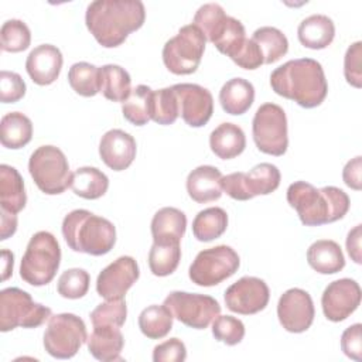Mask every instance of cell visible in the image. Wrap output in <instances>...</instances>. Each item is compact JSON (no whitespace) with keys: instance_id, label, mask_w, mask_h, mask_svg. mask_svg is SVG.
<instances>
[{"instance_id":"obj_1","label":"cell","mask_w":362,"mask_h":362,"mask_svg":"<svg viewBox=\"0 0 362 362\" xmlns=\"http://www.w3.org/2000/svg\"><path fill=\"white\" fill-rule=\"evenodd\" d=\"M144 20L146 8L140 0H95L88 4L85 13L88 30L105 48L123 44Z\"/></svg>"},{"instance_id":"obj_2","label":"cell","mask_w":362,"mask_h":362,"mask_svg":"<svg viewBox=\"0 0 362 362\" xmlns=\"http://www.w3.org/2000/svg\"><path fill=\"white\" fill-rule=\"evenodd\" d=\"M272 89L305 109L320 106L327 93L328 83L321 64L313 58L290 59L270 74Z\"/></svg>"},{"instance_id":"obj_3","label":"cell","mask_w":362,"mask_h":362,"mask_svg":"<svg viewBox=\"0 0 362 362\" xmlns=\"http://www.w3.org/2000/svg\"><path fill=\"white\" fill-rule=\"evenodd\" d=\"M287 202L305 226H320L342 219L351 205L349 197L341 188L328 185L317 189L305 181L288 185Z\"/></svg>"},{"instance_id":"obj_4","label":"cell","mask_w":362,"mask_h":362,"mask_svg":"<svg viewBox=\"0 0 362 362\" xmlns=\"http://www.w3.org/2000/svg\"><path fill=\"white\" fill-rule=\"evenodd\" d=\"M62 235L74 252L92 256L109 253L116 243L115 225L86 209H74L62 221Z\"/></svg>"},{"instance_id":"obj_5","label":"cell","mask_w":362,"mask_h":362,"mask_svg":"<svg viewBox=\"0 0 362 362\" xmlns=\"http://www.w3.org/2000/svg\"><path fill=\"white\" fill-rule=\"evenodd\" d=\"M192 23L219 52L228 55L230 59L246 41L243 24L238 18L228 16L218 3L202 4L195 11Z\"/></svg>"},{"instance_id":"obj_6","label":"cell","mask_w":362,"mask_h":362,"mask_svg":"<svg viewBox=\"0 0 362 362\" xmlns=\"http://www.w3.org/2000/svg\"><path fill=\"white\" fill-rule=\"evenodd\" d=\"M61 263V247L57 238L40 230L31 236L21 257L20 277L35 287L48 284L57 274Z\"/></svg>"},{"instance_id":"obj_7","label":"cell","mask_w":362,"mask_h":362,"mask_svg":"<svg viewBox=\"0 0 362 362\" xmlns=\"http://www.w3.org/2000/svg\"><path fill=\"white\" fill-rule=\"evenodd\" d=\"M28 171L40 191L47 195L62 194L71 185L72 173L68 160L55 146L37 147L30 156Z\"/></svg>"},{"instance_id":"obj_8","label":"cell","mask_w":362,"mask_h":362,"mask_svg":"<svg viewBox=\"0 0 362 362\" xmlns=\"http://www.w3.org/2000/svg\"><path fill=\"white\" fill-rule=\"evenodd\" d=\"M49 317L51 308L35 303L27 291L18 287H7L0 291V329L3 332L17 327L37 328Z\"/></svg>"},{"instance_id":"obj_9","label":"cell","mask_w":362,"mask_h":362,"mask_svg":"<svg viewBox=\"0 0 362 362\" xmlns=\"http://www.w3.org/2000/svg\"><path fill=\"white\" fill-rule=\"evenodd\" d=\"M206 38L202 31L188 24L178 30L163 47V62L175 75H189L197 71L205 51Z\"/></svg>"},{"instance_id":"obj_10","label":"cell","mask_w":362,"mask_h":362,"mask_svg":"<svg viewBox=\"0 0 362 362\" xmlns=\"http://www.w3.org/2000/svg\"><path fill=\"white\" fill-rule=\"evenodd\" d=\"M88 341L83 320L71 313L51 315L44 332V348L57 359H69Z\"/></svg>"},{"instance_id":"obj_11","label":"cell","mask_w":362,"mask_h":362,"mask_svg":"<svg viewBox=\"0 0 362 362\" xmlns=\"http://www.w3.org/2000/svg\"><path fill=\"white\" fill-rule=\"evenodd\" d=\"M252 133L262 153L283 156L288 147L287 117L283 107L272 102L259 106L253 116Z\"/></svg>"},{"instance_id":"obj_12","label":"cell","mask_w":362,"mask_h":362,"mask_svg":"<svg viewBox=\"0 0 362 362\" xmlns=\"http://www.w3.org/2000/svg\"><path fill=\"white\" fill-rule=\"evenodd\" d=\"M239 266V255L230 246L218 245L201 250L191 263L188 274L197 286L211 287L233 276Z\"/></svg>"},{"instance_id":"obj_13","label":"cell","mask_w":362,"mask_h":362,"mask_svg":"<svg viewBox=\"0 0 362 362\" xmlns=\"http://www.w3.org/2000/svg\"><path fill=\"white\" fill-rule=\"evenodd\" d=\"M280 171L272 163H260L249 173H230L221 180L222 191L236 201H247L256 195H267L280 185Z\"/></svg>"},{"instance_id":"obj_14","label":"cell","mask_w":362,"mask_h":362,"mask_svg":"<svg viewBox=\"0 0 362 362\" xmlns=\"http://www.w3.org/2000/svg\"><path fill=\"white\" fill-rule=\"evenodd\" d=\"M163 304L174 318L195 329H205L221 313V305L214 297L198 293L171 291Z\"/></svg>"},{"instance_id":"obj_15","label":"cell","mask_w":362,"mask_h":362,"mask_svg":"<svg viewBox=\"0 0 362 362\" xmlns=\"http://www.w3.org/2000/svg\"><path fill=\"white\" fill-rule=\"evenodd\" d=\"M270 291L264 280L253 276H243L225 291L226 307L238 314L250 315L266 308Z\"/></svg>"},{"instance_id":"obj_16","label":"cell","mask_w":362,"mask_h":362,"mask_svg":"<svg viewBox=\"0 0 362 362\" xmlns=\"http://www.w3.org/2000/svg\"><path fill=\"white\" fill-rule=\"evenodd\" d=\"M315 310L311 296L298 287L286 290L277 303V317L281 327L294 334L307 331L314 321Z\"/></svg>"},{"instance_id":"obj_17","label":"cell","mask_w":362,"mask_h":362,"mask_svg":"<svg viewBox=\"0 0 362 362\" xmlns=\"http://www.w3.org/2000/svg\"><path fill=\"white\" fill-rule=\"evenodd\" d=\"M361 296V287L352 279L331 281L321 296L322 313L332 322L344 321L359 307Z\"/></svg>"},{"instance_id":"obj_18","label":"cell","mask_w":362,"mask_h":362,"mask_svg":"<svg viewBox=\"0 0 362 362\" xmlns=\"http://www.w3.org/2000/svg\"><path fill=\"white\" fill-rule=\"evenodd\" d=\"M182 120L191 127H202L214 113V98L211 92L197 83H175L171 86Z\"/></svg>"},{"instance_id":"obj_19","label":"cell","mask_w":362,"mask_h":362,"mask_svg":"<svg viewBox=\"0 0 362 362\" xmlns=\"http://www.w3.org/2000/svg\"><path fill=\"white\" fill-rule=\"evenodd\" d=\"M140 276L139 264L132 256H120L107 264L96 279V291L106 300L123 298Z\"/></svg>"},{"instance_id":"obj_20","label":"cell","mask_w":362,"mask_h":362,"mask_svg":"<svg viewBox=\"0 0 362 362\" xmlns=\"http://www.w3.org/2000/svg\"><path fill=\"white\" fill-rule=\"evenodd\" d=\"M136 151L134 137L122 129L107 130L99 141V156L113 171L126 170L136 158Z\"/></svg>"},{"instance_id":"obj_21","label":"cell","mask_w":362,"mask_h":362,"mask_svg":"<svg viewBox=\"0 0 362 362\" xmlns=\"http://www.w3.org/2000/svg\"><path fill=\"white\" fill-rule=\"evenodd\" d=\"M62 54L52 44H41L30 51L25 59V69L37 85H49L59 76L62 68Z\"/></svg>"},{"instance_id":"obj_22","label":"cell","mask_w":362,"mask_h":362,"mask_svg":"<svg viewBox=\"0 0 362 362\" xmlns=\"http://www.w3.org/2000/svg\"><path fill=\"white\" fill-rule=\"evenodd\" d=\"M222 173L214 165H199L187 177V192L198 204L216 201L222 195Z\"/></svg>"},{"instance_id":"obj_23","label":"cell","mask_w":362,"mask_h":362,"mask_svg":"<svg viewBox=\"0 0 362 362\" xmlns=\"http://www.w3.org/2000/svg\"><path fill=\"white\" fill-rule=\"evenodd\" d=\"M187 228L185 214L174 206L158 209L151 219L154 243H180Z\"/></svg>"},{"instance_id":"obj_24","label":"cell","mask_w":362,"mask_h":362,"mask_svg":"<svg viewBox=\"0 0 362 362\" xmlns=\"http://www.w3.org/2000/svg\"><path fill=\"white\" fill-rule=\"evenodd\" d=\"M86 342L89 354L98 361L112 362L122 359L120 354L124 346V338L117 327H93Z\"/></svg>"},{"instance_id":"obj_25","label":"cell","mask_w":362,"mask_h":362,"mask_svg":"<svg viewBox=\"0 0 362 362\" xmlns=\"http://www.w3.org/2000/svg\"><path fill=\"white\" fill-rule=\"evenodd\" d=\"M297 37L305 48L322 49L335 37L334 21L325 14H311L298 24Z\"/></svg>"},{"instance_id":"obj_26","label":"cell","mask_w":362,"mask_h":362,"mask_svg":"<svg viewBox=\"0 0 362 362\" xmlns=\"http://www.w3.org/2000/svg\"><path fill=\"white\" fill-rule=\"evenodd\" d=\"M209 147L215 156L222 160H230L243 153L246 136L235 123H221L209 134Z\"/></svg>"},{"instance_id":"obj_27","label":"cell","mask_w":362,"mask_h":362,"mask_svg":"<svg viewBox=\"0 0 362 362\" xmlns=\"http://www.w3.org/2000/svg\"><path fill=\"white\" fill-rule=\"evenodd\" d=\"M308 264L321 274H334L344 269L345 257L341 246L331 239L315 240L307 250Z\"/></svg>"},{"instance_id":"obj_28","label":"cell","mask_w":362,"mask_h":362,"mask_svg":"<svg viewBox=\"0 0 362 362\" xmlns=\"http://www.w3.org/2000/svg\"><path fill=\"white\" fill-rule=\"evenodd\" d=\"M255 100V88L252 82L243 78H232L226 81L219 90V103L229 115H243L249 110Z\"/></svg>"},{"instance_id":"obj_29","label":"cell","mask_w":362,"mask_h":362,"mask_svg":"<svg viewBox=\"0 0 362 362\" xmlns=\"http://www.w3.org/2000/svg\"><path fill=\"white\" fill-rule=\"evenodd\" d=\"M27 204L24 180L20 173L7 164L0 165V206L3 211L18 214Z\"/></svg>"},{"instance_id":"obj_30","label":"cell","mask_w":362,"mask_h":362,"mask_svg":"<svg viewBox=\"0 0 362 362\" xmlns=\"http://www.w3.org/2000/svg\"><path fill=\"white\" fill-rule=\"evenodd\" d=\"M33 123L21 112L6 113L0 120V141L7 148H21L31 141Z\"/></svg>"},{"instance_id":"obj_31","label":"cell","mask_w":362,"mask_h":362,"mask_svg":"<svg viewBox=\"0 0 362 362\" xmlns=\"http://www.w3.org/2000/svg\"><path fill=\"white\" fill-rule=\"evenodd\" d=\"M69 187L81 198L98 199L106 194L109 178L96 167H79L72 173Z\"/></svg>"},{"instance_id":"obj_32","label":"cell","mask_w":362,"mask_h":362,"mask_svg":"<svg viewBox=\"0 0 362 362\" xmlns=\"http://www.w3.org/2000/svg\"><path fill=\"white\" fill-rule=\"evenodd\" d=\"M100 92L112 102H124L132 92L129 72L116 64H106L99 68Z\"/></svg>"},{"instance_id":"obj_33","label":"cell","mask_w":362,"mask_h":362,"mask_svg":"<svg viewBox=\"0 0 362 362\" xmlns=\"http://www.w3.org/2000/svg\"><path fill=\"white\" fill-rule=\"evenodd\" d=\"M228 228V214L219 206L199 211L192 221V233L199 242L218 239Z\"/></svg>"},{"instance_id":"obj_34","label":"cell","mask_w":362,"mask_h":362,"mask_svg":"<svg viewBox=\"0 0 362 362\" xmlns=\"http://www.w3.org/2000/svg\"><path fill=\"white\" fill-rule=\"evenodd\" d=\"M153 89L147 85H137L129 98L122 103V113L126 120L136 126H144L151 120Z\"/></svg>"},{"instance_id":"obj_35","label":"cell","mask_w":362,"mask_h":362,"mask_svg":"<svg viewBox=\"0 0 362 362\" xmlns=\"http://www.w3.org/2000/svg\"><path fill=\"white\" fill-rule=\"evenodd\" d=\"M173 314L163 305H148L139 315V328L150 339L164 338L173 328Z\"/></svg>"},{"instance_id":"obj_36","label":"cell","mask_w":362,"mask_h":362,"mask_svg":"<svg viewBox=\"0 0 362 362\" xmlns=\"http://www.w3.org/2000/svg\"><path fill=\"white\" fill-rule=\"evenodd\" d=\"M252 40L259 45L264 64H273L279 61L288 51L287 37L276 27L264 25L255 30Z\"/></svg>"},{"instance_id":"obj_37","label":"cell","mask_w":362,"mask_h":362,"mask_svg":"<svg viewBox=\"0 0 362 362\" xmlns=\"http://www.w3.org/2000/svg\"><path fill=\"white\" fill-rule=\"evenodd\" d=\"M181 260L180 243H154L148 252V267L154 276L164 277L175 272Z\"/></svg>"},{"instance_id":"obj_38","label":"cell","mask_w":362,"mask_h":362,"mask_svg":"<svg viewBox=\"0 0 362 362\" xmlns=\"http://www.w3.org/2000/svg\"><path fill=\"white\" fill-rule=\"evenodd\" d=\"M71 88L81 96L90 98L100 92L99 68L89 62H75L68 71Z\"/></svg>"},{"instance_id":"obj_39","label":"cell","mask_w":362,"mask_h":362,"mask_svg":"<svg viewBox=\"0 0 362 362\" xmlns=\"http://www.w3.org/2000/svg\"><path fill=\"white\" fill-rule=\"evenodd\" d=\"M0 40L3 51L21 52L30 47L31 33L24 21L11 18L3 23L0 28Z\"/></svg>"},{"instance_id":"obj_40","label":"cell","mask_w":362,"mask_h":362,"mask_svg":"<svg viewBox=\"0 0 362 362\" xmlns=\"http://www.w3.org/2000/svg\"><path fill=\"white\" fill-rule=\"evenodd\" d=\"M180 116L178 100L173 88H163L153 92L151 120L158 124H171Z\"/></svg>"},{"instance_id":"obj_41","label":"cell","mask_w":362,"mask_h":362,"mask_svg":"<svg viewBox=\"0 0 362 362\" xmlns=\"http://www.w3.org/2000/svg\"><path fill=\"white\" fill-rule=\"evenodd\" d=\"M127 315V307L124 298H112L106 300L105 303H100L92 313H90V321L93 327H117L120 328Z\"/></svg>"},{"instance_id":"obj_42","label":"cell","mask_w":362,"mask_h":362,"mask_svg":"<svg viewBox=\"0 0 362 362\" xmlns=\"http://www.w3.org/2000/svg\"><path fill=\"white\" fill-rule=\"evenodd\" d=\"M89 283H90L89 273L83 269L74 267V269L65 270L59 276L57 290L61 297L76 300L83 297L88 293Z\"/></svg>"},{"instance_id":"obj_43","label":"cell","mask_w":362,"mask_h":362,"mask_svg":"<svg viewBox=\"0 0 362 362\" xmlns=\"http://www.w3.org/2000/svg\"><path fill=\"white\" fill-rule=\"evenodd\" d=\"M212 335L226 345H236L245 337V325L236 317L218 315L212 321Z\"/></svg>"},{"instance_id":"obj_44","label":"cell","mask_w":362,"mask_h":362,"mask_svg":"<svg viewBox=\"0 0 362 362\" xmlns=\"http://www.w3.org/2000/svg\"><path fill=\"white\" fill-rule=\"evenodd\" d=\"M361 58H362V42L356 41L348 47L344 58V75L346 82L354 88L362 86Z\"/></svg>"},{"instance_id":"obj_45","label":"cell","mask_w":362,"mask_h":362,"mask_svg":"<svg viewBox=\"0 0 362 362\" xmlns=\"http://www.w3.org/2000/svg\"><path fill=\"white\" fill-rule=\"evenodd\" d=\"M25 82L13 71L0 72V100L3 103H14L25 95Z\"/></svg>"},{"instance_id":"obj_46","label":"cell","mask_w":362,"mask_h":362,"mask_svg":"<svg viewBox=\"0 0 362 362\" xmlns=\"http://www.w3.org/2000/svg\"><path fill=\"white\" fill-rule=\"evenodd\" d=\"M187 358V348L178 338H170L153 349L154 362H182Z\"/></svg>"},{"instance_id":"obj_47","label":"cell","mask_w":362,"mask_h":362,"mask_svg":"<svg viewBox=\"0 0 362 362\" xmlns=\"http://www.w3.org/2000/svg\"><path fill=\"white\" fill-rule=\"evenodd\" d=\"M232 61L243 69H256L264 64L263 54H262L259 45L252 38H246L245 44L236 52V55L232 58Z\"/></svg>"},{"instance_id":"obj_48","label":"cell","mask_w":362,"mask_h":362,"mask_svg":"<svg viewBox=\"0 0 362 362\" xmlns=\"http://www.w3.org/2000/svg\"><path fill=\"white\" fill-rule=\"evenodd\" d=\"M361 328L362 325L359 322L348 327L342 335H341V349L342 352L354 359L361 361L362 359V337H361Z\"/></svg>"},{"instance_id":"obj_49","label":"cell","mask_w":362,"mask_h":362,"mask_svg":"<svg viewBox=\"0 0 362 362\" xmlns=\"http://www.w3.org/2000/svg\"><path fill=\"white\" fill-rule=\"evenodd\" d=\"M361 173H362V157L356 156L355 158L349 160L342 171V178L344 182L352 188L359 191L362 188V180H361Z\"/></svg>"},{"instance_id":"obj_50","label":"cell","mask_w":362,"mask_h":362,"mask_svg":"<svg viewBox=\"0 0 362 362\" xmlns=\"http://www.w3.org/2000/svg\"><path fill=\"white\" fill-rule=\"evenodd\" d=\"M362 225H356L354 229H351L348 232L346 236V250L348 255L351 256V259L361 264L362 263V257H361V238H362Z\"/></svg>"},{"instance_id":"obj_51","label":"cell","mask_w":362,"mask_h":362,"mask_svg":"<svg viewBox=\"0 0 362 362\" xmlns=\"http://www.w3.org/2000/svg\"><path fill=\"white\" fill-rule=\"evenodd\" d=\"M0 214V240H6L17 230V215L3 209Z\"/></svg>"},{"instance_id":"obj_52","label":"cell","mask_w":362,"mask_h":362,"mask_svg":"<svg viewBox=\"0 0 362 362\" xmlns=\"http://www.w3.org/2000/svg\"><path fill=\"white\" fill-rule=\"evenodd\" d=\"M14 255L8 249L1 250V280H7L13 273Z\"/></svg>"}]
</instances>
